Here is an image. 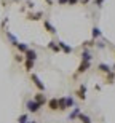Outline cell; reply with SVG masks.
<instances>
[{
    "mask_svg": "<svg viewBox=\"0 0 115 123\" xmlns=\"http://www.w3.org/2000/svg\"><path fill=\"white\" fill-rule=\"evenodd\" d=\"M24 59H30V61H37L38 59V53L32 48H29L26 53H24Z\"/></svg>",
    "mask_w": 115,
    "mask_h": 123,
    "instance_id": "5",
    "label": "cell"
},
{
    "mask_svg": "<svg viewBox=\"0 0 115 123\" xmlns=\"http://www.w3.org/2000/svg\"><path fill=\"white\" fill-rule=\"evenodd\" d=\"M82 61H90V62L93 61V55H91L90 50H83L82 51Z\"/></svg>",
    "mask_w": 115,
    "mask_h": 123,
    "instance_id": "13",
    "label": "cell"
},
{
    "mask_svg": "<svg viewBox=\"0 0 115 123\" xmlns=\"http://www.w3.org/2000/svg\"><path fill=\"white\" fill-rule=\"evenodd\" d=\"M77 3H80V0H69L67 5H77Z\"/></svg>",
    "mask_w": 115,
    "mask_h": 123,
    "instance_id": "25",
    "label": "cell"
},
{
    "mask_svg": "<svg viewBox=\"0 0 115 123\" xmlns=\"http://www.w3.org/2000/svg\"><path fill=\"white\" fill-rule=\"evenodd\" d=\"M35 66V61H30V59H24V69H26V72H30Z\"/></svg>",
    "mask_w": 115,
    "mask_h": 123,
    "instance_id": "15",
    "label": "cell"
},
{
    "mask_svg": "<svg viewBox=\"0 0 115 123\" xmlns=\"http://www.w3.org/2000/svg\"><path fill=\"white\" fill-rule=\"evenodd\" d=\"M46 104H48V109H50V110H59V102H58V98L48 99V101H46Z\"/></svg>",
    "mask_w": 115,
    "mask_h": 123,
    "instance_id": "10",
    "label": "cell"
},
{
    "mask_svg": "<svg viewBox=\"0 0 115 123\" xmlns=\"http://www.w3.org/2000/svg\"><path fill=\"white\" fill-rule=\"evenodd\" d=\"M90 67H91V62H90V61H82V62H80V66L77 67V70H75L74 77H78V75L85 74V72H86V70H88Z\"/></svg>",
    "mask_w": 115,
    "mask_h": 123,
    "instance_id": "2",
    "label": "cell"
},
{
    "mask_svg": "<svg viewBox=\"0 0 115 123\" xmlns=\"http://www.w3.org/2000/svg\"><path fill=\"white\" fill-rule=\"evenodd\" d=\"M48 50H51V51H54V53H59V51H61V48H59V45H58V42H54V40H51L50 43H48Z\"/></svg>",
    "mask_w": 115,
    "mask_h": 123,
    "instance_id": "14",
    "label": "cell"
},
{
    "mask_svg": "<svg viewBox=\"0 0 115 123\" xmlns=\"http://www.w3.org/2000/svg\"><path fill=\"white\" fill-rule=\"evenodd\" d=\"M16 48H18L19 53H26V51L29 50V45H27V43H21V42H19L18 45H16Z\"/></svg>",
    "mask_w": 115,
    "mask_h": 123,
    "instance_id": "17",
    "label": "cell"
},
{
    "mask_svg": "<svg viewBox=\"0 0 115 123\" xmlns=\"http://www.w3.org/2000/svg\"><path fill=\"white\" fill-rule=\"evenodd\" d=\"M45 2H46L48 5H53V2H51V0H45Z\"/></svg>",
    "mask_w": 115,
    "mask_h": 123,
    "instance_id": "27",
    "label": "cell"
},
{
    "mask_svg": "<svg viewBox=\"0 0 115 123\" xmlns=\"http://www.w3.org/2000/svg\"><path fill=\"white\" fill-rule=\"evenodd\" d=\"M45 16L43 11H34V13H27V19L29 21H42Z\"/></svg>",
    "mask_w": 115,
    "mask_h": 123,
    "instance_id": "4",
    "label": "cell"
},
{
    "mask_svg": "<svg viewBox=\"0 0 115 123\" xmlns=\"http://www.w3.org/2000/svg\"><path fill=\"white\" fill-rule=\"evenodd\" d=\"M58 3H59V5H67V3H69V0H58Z\"/></svg>",
    "mask_w": 115,
    "mask_h": 123,
    "instance_id": "26",
    "label": "cell"
},
{
    "mask_svg": "<svg viewBox=\"0 0 115 123\" xmlns=\"http://www.w3.org/2000/svg\"><path fill=\"white\" fill-rule=\"evenodd\" d=\"M30 78H32L34 85H35V86L38 88V91H45V85L42 83V80H40V78L37 77V75H35V74H32V75H30Z\"/></svg>",
    "mask_w": 115,
    "mask_h": 123,
    "instance_id": "8",
    "label": "cell"
},
{
    "mask_svg": "<svg viewBox=\"0 0 115 123\" xmlns=\"http://www.w3.org/2000/svg\"><path fill=\"white\" fill-rule=\"evenodd\" d=\"M5 34H6V38H8V40H10V43H11V45H13V46H16V45H18V43H19V40H18V38H16V37H14V35H13V34H11V32H10V31H6V32H5Z\"/></svg>",
    "mask_w": 115,
    "mask_h": 123,
    "instance_id": "12",
    "label": "cell"
},
{
    "mask_svg": "<svg viewBox=\"0 0 115 123\" xmlns=\"http://www.w3.org/2000/svg\"><path fill=\"white\" fill-rule=\"evenodd\" d=\"M114 70H115V66H114Z\"/></svg>",
    "mask_w": 115,
    "mask_h": 123,
    "instance_id": "28",
    "label": "cell"
},
{
    "mask_svg": "<svg viewBox=\"0 0 115 123\" xmlns=\"http://www.w3.org/2000/svg\"><path fill=\"white\" fill-rule=\"evenodd\" d=\"M43 27H45V31L48 32V34H51V35H56V27L50 23V21H48V19H43Z\"/></svg>",
    "mask_w": 115,
    "mask_h": 123,
    "instance_id": "7",
    "label": "cell"
},
{
    "mask_svg": "<svg viewBox=\"0 0 115 123\" xmlns=\"http://www.w3.org/2000/svg\"><path fill=\"white\" fill-rule=\"evenodd\" d=\"M34 99L37 101V102H38V104H40V105H43V104H45V102H46V98H45V94H43V91H38L37 94L34 96Z\"/></svg>",
    "mask_w": 115,
    "mask_h": 123,
    "instance_id": "11",
    "label": "cell"
},
{
    "mask_svg": "<svg viewBox=\"0 0 115 123\" xmlns=\"http://www.w3.org/2000/svg\"><path fill=\"white\" fill-rule=\"evenodd\" d=\"M97 69H99L101 72H104V74H109V72H110V67H109L107 64H104V62L99 64V66H97Z\"/></svg>",
    "mask_w": 115,
    "mask_h": 123,
    "instance_id": "19",
    "label": "cell"
},
{
    "mask_svg": "<svg viewBox=\"0 0 115 123\" xmlns=\"http://www.w3.org/2000/svg\"><path fill=\"white\" fill-rule=\"evenodd\" d=\"M26 6H27L29 10H32L34 8V2H26Z\"/></svg>",
    "mask_w": 115,
    "mask_h": 123,
    "instance_id": "24",
    "label": "cell"
},
{
    "mask_svg": "<svg viewBox=\"0 0 115 123\" xmlns=\"http://www.w3.org/2000/svg\"><path fill=\"white\" fill-rule=\"evenodd\" d=\"M18 122H19V123H27V122H29V115H27V114L21 115V117L18 118Z\"/></svg>",
    "mask_w": 115,
    "mask_h": 123,
    "instance_id": "21",
    "label": "cell"
},
{
    "mask_svg": "<svg viewBox=\"0 0 115 123\" xmlns=\"http://www.w3.org/2000/svg\"><path fill=\"white\" fill-rule=\"evenodd\" d=\"M42 105L38 104L35 99H29L27 101V112H30V114H37L38 110H40Z\"/></svg>",
    "mask_w": 115,
    "mask_h": 123,
    "instance_id": "3",
    "label": "cell"
},
{
    "mask_svg": "<svg viewBox=\"0 0 115 123\" xmlns=\"http://www.w3.org/2000/svg\"><path fill=\"white\" fill-rule=\"evenodd\" d=\"M99 37H102V32H101V29H99V27L94 26V27H93V32H91V38L96 40V38H99Z\"/></svg>",
    "mask_w": 115,
    "mask_h": 123,
    "instance_id": "16",
    "label": "cell"
},
{
    "mask_svg": "<svg viewBox=\"0 0 115 123\" xmlns=\"http://www.w3.org/2000/svg\"><path fill=\"white\" fill-rule=\"evenodd\" d=\"M14 59L18 61V62H24V58H23V55H21V53H16V56H14Z\"/></svg>",
    "mask_w": 115,
    "mask_h": 123,
    "instance_id": "22",
    "label": "cell"
},
{
    "mask_svg": "<svg viewBox=\"0 0 115 123\" xmlns=\"http://www.w3.org/2000/svg\"><path fill=\"white\" fill-rule=\"evenodd\" d=\"M78 114H80V107H75L74 109V112L69 115V120H74V118H77L78 117Z\"/></svg>",
    "mask_w": 115,
    "mask_h": 123,
    "instance_id": "20",
    "label": "cell"
},
{
    "mask_svg": "<svg viewBox=\"0 0 115 123\" xmlns=\"http://www.w3.org/2000/svg\"><path fill=\"white\" fill-rule=\"evenodd\" d=\"M94 5H96L97 8H101L102 5H104V0H94Z\"/></svg>",
    "mask_w": 115,
    "mask_h": 123,
    "instance_id": "23",
    "label": "cell"
},
{
    "mask_svg": "<svg viewBox=\"0 0 115 123\" xmlns=\"http://www.w3.org/2000/svg\"><path fill=\"white\" fill-rule=\"evenodd\" d=\"M77 118L80 120V122H82V123H91V118H90V117H88V115L82 114V112H80V114H78V117H77Z\"/></svg>",
    "mask_w": 115,
    "mask_h": 123,
    "instance_id": "18",
    "label": "cell"
},
{
    "mask_svg": "<svg viewBox=\"0 0 115 123\" xmlns=\"http://www.w3.org/2000/svg\"><path fill=\"white\" fill-rule=\"evenodd\" d=\"M58 45H59L61 51H64L66 55H70V53L74 51V48H72V46H70V45H67V43H66V42H62V40H59V42H58Z\"/></svg>",
    "mask_w": 115,
    "mask_h": 123,
    "instance_id": "9",
    "label": "cell"
},
{
    "mask_svg": "<svg viewBox=\"0 0 115 123\" xmlns=\"http://www.w3.org/2000/svg\"><path fill=\"white\" fill-rule=\"evenodd\" d=\"M75 96H77L80 101H85V99H86V85H80V88L75 91Z\"/></svg>",
    "mask_w": 115,
    "mask_h": 123,
    "instance_id": "6",
    "label": "cell"
},
{
    "mask_svg": "<svg viewBox=\"0 0 115 123\" xmlns=\"http://www.w3.org/2000/svg\"><path fill=\"white\" fill-rule=\"evenodd\" d=\"M58 102H59V110H67L70 107H74V99L67 96V98H58Z\"/></svg>",
    "mask_w": 115,
    "mask_h": 123,
    "instance_id": "1",
    "label": "cell"
}]
</instances>
